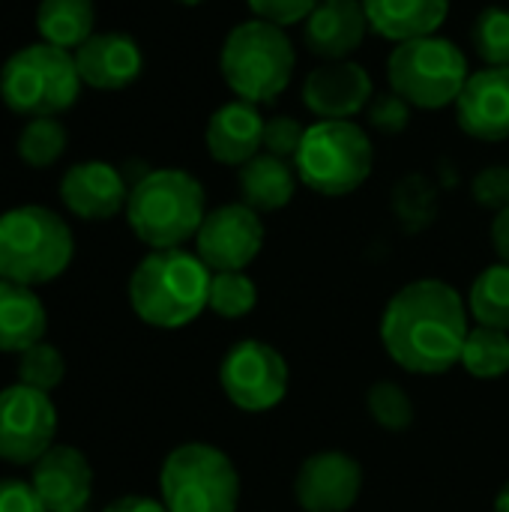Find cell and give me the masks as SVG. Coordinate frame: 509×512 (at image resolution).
<instances>
[{"label": "cell", "mask_w": 509, "mask_h": 512, "mask_svg": "<svg viewBox=\"0 0 509 512\" xmlns=\"http://www.w3.org/2000/svg\"><path fill=\"white\" fill-rule=\"evenodd\" d=\"M468 312L459 291L441 279H417L396 291L381 315L384 351L414 375H444L462 360Z\"/></svg>", "instance_id": "obj_1"}, {"label": "cell", "mask_w": 509, "mask_h": 512, "mask_svg": "<svg viewBox=\"0 0 509 512\" xmlns=\"http://www.w3.org/2000/svg\"><path fill=\"white\" fill-rule=\"evenodd\" d=\"M213 273L186 249H153L132 270L129 303L135 315L159 330H177L192 324L210 297Z\"/></svg>", "instance_id": "obj_2"}, {"label": "cell", "mask_w": 509, "mask_h": 512, "mask_svg": "<svg viewBox=\"0 0 509 512\" xmlns=\"http://www.w3.org/2000/svg\"><path fill=\"white\" fill-rule=\"evenodd\" d=\"M207 216L204 186L180 168L147 171L126 201L129 228L150 249H180Z\"/></svg>", "instance_id": "obj_3"}, {"label": "cell", "mask_w": 509, "mask_h": 512, "mask_svg": "<svg viewBox=\"0 0 509 512\" xmlns=\"http://www.w3.org/2000/svg\"><path fill=\"white\" fill-rule=\"evenodd\" d=\"M72 255V231L54 210L24 204L0 213V279L45 285L69 267Z\"/></svg>", "instance_id": "obj_4"}, {"label": "cell", "mask_w": 509, "mask_h": 512, "mask_svg": "<svg viewBox=\"0 0 509 512\" xmlns=\"http://www.w3.org/2000/svg\"><path fill=\"white\" fill-rule=\"evenodd\" d=\"M294 60V45L285 36V27L252 18L225 36L219 69L237 99L264 105L291 84Z\"/></svg>", "instance_id": "obj_5"}, {"label": "cell", "mask_w": 509, "mask_h": 512, "mask_svg": "<svg viewBox=\"0 0 509 512\" xmlns=\"http://www.w3.org/2000/svg\"><path fill=\"white\" fill-rule=\"evenodd\" d=\"M75 54L48 42H33L15 51L0 69V99L12 114L27 120L57 117L72 108L81 93Z\"/></svg>", "instance_id": "obj_6"}, {"label": "cell", "mask_w": 509, "mask_h": 512, "mask_svg": "<svg viewBox=\"0 0 509 512\" xmlns=\"http://www.w3.org/2000/svg\"><path fill=\"white\" fill-rule=\"evenodd\" d=\"M372 165V141L354 120H318L306 129L294 156L300 183L327 198L351 195L360 189L369 180Z\"/></svg>", "instance_id": "obj_7"}, {"label": "cell", "mask_w": 509, "mask_h": 512, "mask_svg": "<svg viewBox=\"0 0 509 512\" xmlns=\"http://www.w3.org/2000/svg\"><path fill=\"white\" fill-rule=\"evenodd\" d=\"M387 78H390V90L399 93L408 105L444 108V105H456L471 72L459 45L432 33V36L399 42L390 51Z\"/></svg>", "instance_id": "obj_8"}, {"label": "cell", "mask_w": 509, "mask_h": 512, "mask_svg": "<svg viewBox=\"0 0 509 512\" xmlns=\"http://www.w3.org/2000/svg\"><path fill=\"white\" fill-rule=\"evenodd\" d=\"M159 489L168 512H237L240 504V474L234 462L201 441L168 453Z\"/></svg>", "instance_id": "obj_9"}, {"label": "cell", "mask_w": 509, "mask_h": 512, "mask_svg": "<svg viewBox=\"0 0 509 512\" xmlns=\"http://www.w3.org/2000/svg\"><path fill=\"white\" fill-rule=\"evenodd\" d=\"M219 384L231 405L249 414L276 408L288 393V363L285 357L258 339H243L231 345L219 366Z\"/></svg>", "instance_id": "obj_10"}, {"label": "cell", "mask_w": 509, "mask_h": 512, "mask_svg": "<svg viewBox=\"0 0 509 512\" xmlns=\"http://www.w3.org/2000/svg\"><path fill=\"white\" fill-rule=\"evenodd\" d=\"M57 435V411L48 393L12 384L0 393V459L12 465H33Z\"/></svg>", "instance_id": "obj_11"}, {"label": "cell", "mask_w": 509, "mask_h": 512, "mask_svg": "<svg viewBox=\"0 0 509 512\" xmlns=\"http://www.w3.org/2000/svg\"><path fill=\"white\" fill-rule=\"evenodd\" d=\"M264 246L261 213L246 207L243 201L216 207L204 216L195 249L210 273H243Z\"/></svg>", "instance_id": "obj_12"}, {"label": "cell", "mask_w": 509, "mask_h": 512, "mask_svg": "<svg viewBox=\"0 0 509 512\" xmlns=\"http://www.w3.org/2000/svg\"><path fill=\"white\" fill-rule=\"evenodd\" d=\"M363 492V468L354 456L327 450L309 456L294 477V498L303 512H348Z\"/></svg>", "instance_id": "obj_13"}, {"label": "cell", "mask_w": 509, "mask_h": 512, "mask_svg": "<svg viewBox=\"0 0 509 512\" xmlns=\"http://www.w3.org/2000/svg\"><path fill=\"white\" fill-rule=\"evenodd\" d=\"M375 84L354 60H327L303 84V102L321 120H351L372 102Z\"/></svg>", "instance_id": "obj_14"}, {"label": "cell", "mask_w": 509, "mask_h": 512, "mask_svg": "<svg viewBox=\"0 0 509 512\" xmlns=\"http://www.w3.org/2000/svg\"><path fill=\"white\" fill-rule=\"evenodd\" d=\"M456 123L477 141L509 138V66H486L471 72L456 99Z\"/></svg>", "instance_id": "obj_15"}, {"label": "cell", "mask_w": 509, "mask_h": 512, "mask_svg": "<svg viewBox=\"0 0 509 512\" xmlns=\"http://www.w3.org/2000/svg\"><path fill=\"white\" fill-rule=\"evenodd\" d=\"M30 486L48 512H81L93 492V471L81 450L54 444L33 462Z\"/></svg>", "instance_id": "obj_16"}, {"label": "cell", "mask_w": 509, "mask_h": 512, "mask_svg": "<svg viewBox=\"0 0 509 512\" xmlns=\"http://www.w3.org/2000/svg\"><path fill=\"white\" fill-rule=\"evenodd\" d=\"M60 201L78 219L102 222V219H111L120 210H126L129 186H126L123 174L114 165L90 159V162L72 165L63 174V180H60Z\"/></svg>", "instance_id": "obj_17"}, {"label": "cell", "mask_w": 509, "mask_h": 512, "mask_svg": "<svg viewBox=\"0 0 509 512\" xmlns=\"http://www.w3.org/2000/svg\"><path fill=\"white\" fill-rule=\"evenodd\" d=\"M72 54L81 81L93 90H123L144 69V54L126 33H93Z\"/></svg>", "instance_id": "obj_18"}, {"label": "cell", "mask_w": 509, "mask_h": 512, "mask_svg": "<svg viewBox=\"0 0 509 512\" xmlns=\"http://www.w3.org/2000/svg\"><path fill=\"white\" fill-rule=\"evenodd\" d=\"M369 18L363 0H321L303 21V39L324 60H348L366 39Z\"/></svg>", "instance_id": "obj_19"}, {"label": "cell", "mask_w": 509, "mask_h": 512, "mask_svg": "<svg viewBox=\"0 0 509 512\" xmlns=\"http://www.w3.org/2000/svg\"><path fill=\"white\" fill-rule=\"evenodd\" d=\"M264 147V117L258 105L234 99L213 111L207 123V150L222 165H246Z\"/></svg>", "instance_id": "obj_20"}, {"label": "cell", "mask_w": 509, "mask_h": 512, "mask_svg": "<svg viewBox=\"0 0 509 512\" xmlns=\"http://www.w3.org/2000/svg\"><path fill=\"white\" fill-rule=\"evenodd\" d=\"M363 6L369 27L396 45L438 33L450 12V0H363Z\"/></svg>", "instance_id": "obj_21"}, {"label": "cell", "mask_w": 509, "mask_h": 512, "mask_svg": "<svg viewBox=\"0 0 509 512\" xmlns=\"http://www.w3.org/2000/svg\"><path fill=\"white\" fill-rule=\"evenodd\" d=\"M297 168L288 159H279L273 153H258L246 165H240L237 186L240 201L252 207L255 213H276L291 204L297 192Z\"/></svg>", "instance_id": "obj_22"}, {"label": "cell", "mask_w": 509, "mask_h": 512, "mask_svg": "<svg viewBox=\"0 0 509 512\" xmlns=\"http://www.w3.org/2000/svg\"><path fill=\"white\" fill-rule=\"evenodd\" d=\"M48 327L45 306L33 288L0 279V351L21 354L42 342Z\"/></svg>", "instance_id": "obj_23"}, {"label": "cell", "mask_w": 509, "mask_h": 512, "mask_svg": "<svg viewBox=\"0 0 509 512\" xmlns=\"http://www.w3.org/2000/svg\"><path fill=\"white\" fill-rule=\"evenodd\" d=\"M93 24V0H39L36 6V30L42 42L57 45L63 51L81 48L93 36Z\"/></svg>", "instance_id": "obj_24"}, {"label": "cell", "mask_w": 509, "mask_h": 512, "mask_svg": "<svg viewBox=\"0 0 509 512\" xmlns=\"http://www.w3.org/2000/svg\"><path fill=\"white\" fill-rule=\"evenodd\" d=\"M471 315L483 327L507 330L509 333V264L486 267L471 285Z\"/></svg>", "instance_id": "obj_25"}, {"label": "cell", "mask_w": 509, "mask_h": 512, "mask_svg": "<svg viewBox=\"0 0 509 512\" xmlns=\"http://www.w3.org/2000/svg\"><path fill=\"white\" fill-rule=\"evenodd\" d=\"M468 375L492 381V378H504L509 372V336L507 330H495V327H474L465 339L462 348V360Z\"/></svg>", "instance_id": "obj_26"}, {"label": "cell", "mask_w": 509, "mask_h": 512, "mask_svg": "<svg viewBox=\"0 0 509 512\" xmlns=\"http://www.w3.org/2000/svg\"><path fill=\"white\" fill-rule=\"evenodd\" d=\"M66 126L57 117H33L18 132V156L30 168H48L66 153Z\"/></svg>", "instance_id": "obj_27"}, {"label": "cell", "mask_w": 509, "mask_h": 512, "mask_svg": "<svg viewBox=\"0 0 509 512\" xmlns=\"http://www.w3.org/2000/svg\"><path fill=\"white\" fill-rule=\"evenodd\" d=\"M258 288L246 273H213L210 279V297L207 309H213L219 318H243L255 309Z\"/></svg>", "instance_id": "obj_28"}, {"label": "cell", "mask_w": 509, "mask_h": 512, "mask_svg": "<svg viewBox=\"0 0 509 512\" xmlns=\"http://www.w3.org/2000/svg\"><path fill=\"white\" fill-rule=\"evenodd\" d=\"M18 378L24 387H33V390H42V393H51L63 378H66V360L63 354L48 345V342H36L33 348L21 351V360H18Z\"/></svg>", "instance_id": "obj_29"}, {"label": "cell", "mask_w": 509, "mask_h": 512, "mask_svg": "<svg viewBox=\"0 0 509 512\" xmlns=\"http://www.w3.org/2000/svg\"><path fill=\"white\" fill-rule=\"evenodd\" d=\"M372 420L387 432H405L414 423V402L393 381H378L366 396Z\"/></svg>", "instance_id": "obj_30"}, {"label": "cell", "mask_w": 509, "mask_h": 512, "mask_svg": "<svg viewBox=\"0 0 509 512\" xmlns=\"http://www.w3.org/2000/svg\"><path fill=\"white\" fill-rule=\"evenodd\" d=\"M474 45L486 66H509V9L489 6L477 15Z\"/></svg>", "instance_id": "obj_31"}, {"label": "cell", "mask_w": 509, "mask_h": 512, "mask_svg": "<svg viewBox=\"0 0 509 512\" xmlns=\"http://www.w3.org/2000/svg\"><path fill=\"white\" fill-rule=\"evenodd\" d=\"M303 135H306V126L297 117H288V114L270 117V120H264V147L261 150L294 162V156L303 144Z\"/></svg>", "instance_id": "obj_32"}, {"label": "cell", "mask_w": 509, "mask_h": 512, "mask_svg": "<svg viewBox=\"0 0 509 512\" xmlns=\"http://www.w3.org/2000/svg\"><path fill=\"white\" fill-rule=\"evenodd\" d=\"M474 201L480 207H489V210H504L509 207V168L504 165H492V168H483L477 177H474Z\"/></svg>", "instance_id": "obj_33"}, {"label": "cell", "mask_w": 509, "mask_h": 512, "mask_svg": "<svg viewBox=\"0 0 509 512\" xmlns=\"http://www.w3.org/2000/svg\"><path fill=\"white\" fill-rule=\"evenodd\" d=\"M318 3L321 0H249L255 18L270 21L276 27H288V24L306 21Z\"/></svg>", "instance_id": "obj_34"}, {"label": "cell", "mask_w": 509, "mask_h": 512, "mask_svg": "<svg viewBox=\"0 0 509 512\" xmlns=\"http://www.w3.org/2000/svg\"><path fill=\"white\" fill-rule=\"evenodd\" d=\"M369 120L372 126H378L381 132L387 135H396L402 132L408 123H411V105L399 96V93H387V96H378L369 108Z\"/></svg>", "instance_id": "obj_35"}, {"label": "cell", "mask_w": 509, "mask_h": 512, "mask_svg": "<svg viewBox=\"0 0 509 512\" xmlns=\"http://www.w3.org/2000/svg\"><path fill=\"white\" fill-rule=\"evenodd\" d=\"M0 512H48L33 486L21 480H0Z\"/></svg>", "instance_id": "obj_36"}, {"label": "cell", "mask_w": 509, "mask_h": 512, "mask_svg": "<svg viewBox=\"0 0 509 512\" xmlns=\"http://www.w3.org/2000/svg\"><path fill=\"white\" fill-rule=\"evenodd\" d=\"M102 512H168V507L162 501H153V498L126 495V498H117L114 504H108Z\"/></svg>", "instance_id": "obj_37"}, {"label": "cell", "mask_w": 509, "mask_h": 512, "mask_svg": "<svg viewBox=\"0 0 509 512\" xmlns=\"http://www.w3.org/2000/svg\"><path fill=\"white\" fill-rule=\"evenodd\" d=\"M492 246L498 252V258L509 264V207L495 213V222H492Z\"/></svg>", "instance_id": "obj_38"}, {"label": "cell", "mask_w": 509, "mask_h": 512, "mask_svg": "<svg viewBox=\"0 0 509 512\" xmlns=\"http://www.w3.org/2000/svg\"><path fill=\"white\" fill-rule=\"evenodd\" d=\"M495 512H509V483L498 492V498H495Z\"/></svg>", "instance_id": "obj_39"}, {"label": "cell", "mask_w": 509, "mask_h": 512, "mask_svg": "<svg viewBox=\"0 0 509 512\" xmlns=\"http://www.w3.org/2000/svg\"><path fill=\"white\" fill-rule=\"evenodd\" d=\"M177 3H183V6H195V3H201V0H177Z\"/></svg>", "instance_id": "obj_40"}]
</instances>
